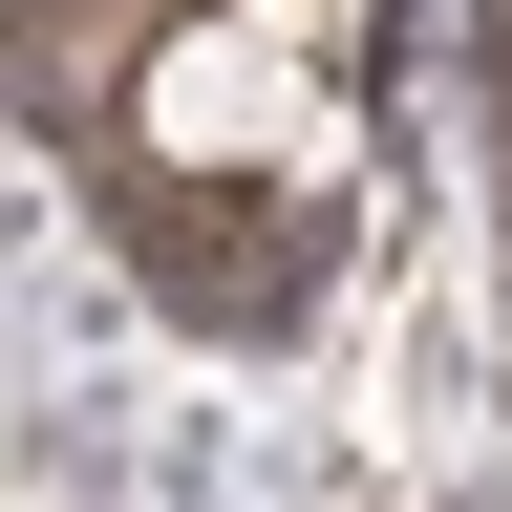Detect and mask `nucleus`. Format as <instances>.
<instances>
[{
	"label": "nucleus",
	"mask_w": 512,
	"mask_h": 512,
	"mask_svg": "<svg viewBox=\"0 0 512 512\" xmlns=\"http://www.w3.org/2000/svg\"><path fill=\"white\" fill-rule=\"evenodd\" d=\"M128 150L150 171H342V86H320L299 22H256V0H171V43L128 64Z\"/></svg>",
	"instance_id": "f257e3e1"
}]
</instances>
